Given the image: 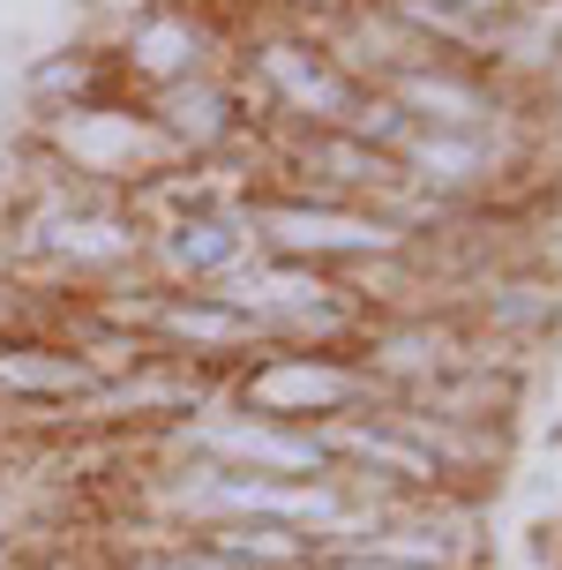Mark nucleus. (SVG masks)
<instances>
[{
    "label": "nucleus",
    "instance_id": "f257e3e1",
    "mask_svg": "<svg viewBox=\"0 0 562 570\" xmlns=\"http://www.w3.org/2000/svg\"><path fill=\"white\" fill-rule=\"evenodd\" d=\"M248 226L263 240V256L308 263V271H331V278H353V271H375V263H397L421 248L375 203H323V196H293V188H255Z\"/></svg>",
    "mask_w": 562,
    "mask_h": 570
},
{
    "label": "nucleus",
    "instance_id": "7ed1b4c3",
    "mask_svg": "<svg viewBox=\"0 0 562 570\" xmlns=\"http://www.w3.org/2000/svg\"><path fill=\"white\" fill-rule=\"evenodd\" d=\"M248 256H263V240L248 226V203H196V210H180V218L142 233V278L172 285V293H210Z\"/></svg>",
    "mask_w": 562,
    "mask_h": 570
},
{
    "label": "nucleus",
    "instance_id": "39448f33",
    "mask_svg": "<svg viewBox=\"0 0 562 570\" xmlns=\"http://www.w3.org/2000/svg\"><path fill=\"white\" fill-rule=\"evenodd\" d=\"M210 68H218V30L203 23L188 0H150V8H136L128 30H120V46H112V76L136 83L142 98L188 83V76H210Z\"/></svg>",
    "mask_w": 562,
    "mask_h": 570
},
{
    "label": "nucleus",
    "instance_id": "20e7f679",
    "mask_svg": "<svg viewBox=\"0 0 562 570\" xmlns=\"http://www.w3.org/2000/svg\"><path fill=\"white\" fill-rule=\"evenodd\" d=\"M98 391L90 361L68 338H53L46 323H16L0 331V413H38L46 428L68 435V413Z\"/></svg>",
    "mask_w": 562,
    "mask_h": 570
},
{
    "label": "nucleus",
    "instance_id": "423d86ee",
    "mask_svg": "<svg viewBox=\"0 0 562 570\" xmlns=\"http://www.w3.org/2000/svg\"><path fill=\"white\" fill-rule=\"evenodd\" d=\"M112 53H98V46H60V53H38L23 68V98L38 120L53 114H76V106H90V98H112Z\"/></svg>",
    "mask_w": 562,
    "mask_h": 570
},
{
    "label": "nucleus",
    "instance_id": "f03ea898",
    "mask_svg": "<svg viewBox=\"0 0 562 570\" xmlns=\"http://www.w3.org/2000/svg\"><path fill=\"white\" fill-rule=\"evenodd\" d=\"M225 399L240 413H263V421L323 428L375 405V383H367L353 345H263L248 368L225 375Z\"/></svg>",
    "mask_w": 562,
    "mask_h": 570
}]
</instances>
